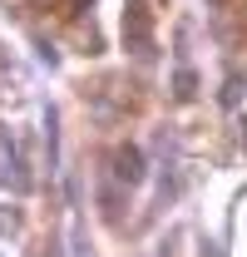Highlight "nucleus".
I'll list each match as a JSON object with an SVG mask.
<instances>
[{"label":"nucleus","mask_w":247,"mask_h":257,"mask_svg":"<svg viewBox=\"0 0 247 257\" xmlns=\"http://www.w3.org/2000/svg\"><path fill=\"white\" fill-rule=\"evenodd\" d=\"M124 15H129V50L134 55H149V15L139 0H124Z\"/></svg>","instance_id":"f257e3e1"}]
</instances>
